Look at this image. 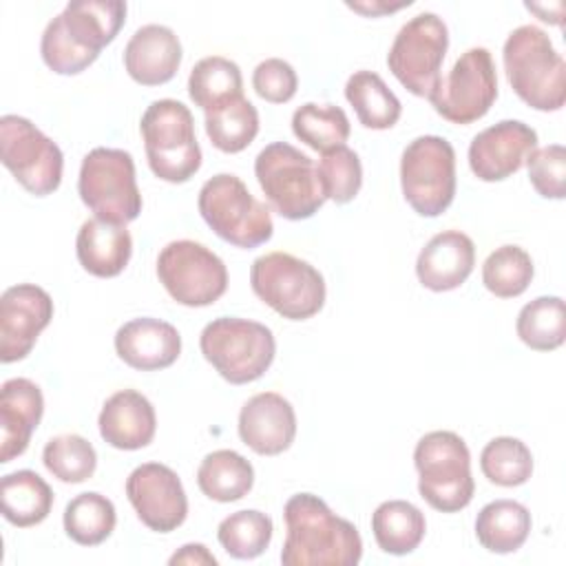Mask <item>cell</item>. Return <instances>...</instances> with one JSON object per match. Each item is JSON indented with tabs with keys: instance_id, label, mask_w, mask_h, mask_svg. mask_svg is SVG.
Listing matches in <instances>:
<instances>
[{
	"instance_id": "6da1fadb",
	"label": "cell",
	"mask_w": 566,
	"mask_h": 566,
	"mask_svg": "<svg viewBox=\"0 0 566 566\" xmlns=\"http://www.w3.org/2000/svg\"><path fill=\"white\" fill-rule=\"evenodd\" d=\"M287 535L281 551L283 566H356L363 557L358 528L338 517L314 493H296L283 509Z\"/></svg>"
},
{
	"instance_id": "7a4b0ae2",
	"label": "cell",
	"mask_w": 566,
	"mask_h": 566,
	"mask_svg": "<svg viewBox=\"0 0 566 566\" xmlns=\"http://www.w3.org/2000/svg\"><path fill=\"white\" fill-rule=\"evenodd\" d=\"M126 22L122 0H75L44 29L40 55L57 75H77L88 69L99 51L115 40Z\"/></svg>"
},
{
	"instance_id": "3957f363",
	"label": "cell",
	"mask_w": 566,
	"mask_h": 566,
	"mask_svg": "<svg viewBox=\"0 0 566 566\" xmlns=\"http://www.w3.org/2000/svg\"><path fill=\"white\" fill-rule=\"evenodd\" d=\"M502 62L515 95L535 111H559L566 102V64L546 31L535 24L513 29Z\"/></svg>"
},
{
	"instance_id": "277c9868",
	"label": "cell",
	"mask_w": 566,
	"mask_h": 566,
	"mask_svg": "<svg viewBox=\"0 0 566 566\" xmlns=\"http://www.w3.org/2000/svg\"><path fill=\"white\" fill-rule=\"evenodd\" d=\"M420 497L440 513H458L475 493L471 453L453 431H429L413 449Z\"/></svg>"
},
{
	"instance_id": "5b68a950",
	"label": "cell",
	"mask_w": 566,
	"mask_h": 566,
	"mask_svg": "<svg viewBox=\"0 0 566 566\" xmlns=\"http://www.w3.org/2000/svg\"><path fill=\"white\" fill-rule=\"evenodd\" d=\"M199 347L219 376L232 385L259 380L276 354L272 329L239 316L212 318L201 329Z\"/></svg>"
},
{
	"instance_id": "8992f818",
	"label": "cell",
	"mask_w": 566,
	"mask_h": 566,
	"mask_svg": "<svg viewBox=\"0 0 566 566\" xmlns=\"http://www.w3.org/2000/svg\"><path fill=\"white\" fill-rule=\"evenodd\" d=\"M139 130L155 177L168 184H184L201 168L195 119L186 104L168 97L150 102L142 115Z\"/></svg>"
},
{
	"instance_id": "52a82bcc",
	"label": "cell",
	"mask_w": 566,
	"mask_h": 566,
	"mask_svg": "<svg viewBox=\"0 0 566 566\" xmlns=\"http://www.w3.org/2000/svg\"><path fill=\"white\" fill-rule=\"evenodd\" d=\"M254 175L265 199L283 219H310L325 203L312 157L287 142L268 144L254 159Z\"/></svg>"
},
{
	"instance_id": "ba28073f",
	"label": "cell",
	"mask_w": 566,
	"mask_h": 566,
	"mask_svg": "<svg viewBox=\"0 0 566 566\" xmlns=\"http://www.w3.org/2000/svg\"><path fill=\"white\" fill-rule=\"evenodd\" d=\"M197 208L212 232L230 245L252 250L272 239L270 208L237 175L219 172L210 177L199 190Z\"/></svg>"
},
{
	"instance_id": "9c48e42d",
	"label": "cell",
	"mask_w": 566,
	"mask_h": 566,
	"mask_svg": "<svg viewBox=\"0 0 566 566\" xmlns=\"http://www.w3.org/2000/svg\"><path fill=\"white\" fill-rule=\"evenodd\" d=\"M252 292L287 321H307L325 305V279L290 252H268L252 261Z\"/></svg>"
},
{
	"instance_id": "30bf717a",
	"label": "cell",
	"mask_w": 566,
	"mask_h": 566,
	"mask_svg": "<svg viewBox=\"0 0 566 566\" xmlns=\"http://www.w3.org/2000/svg\"><path fill=\"white\" fill-rule=\"evenodd\" d=\"M77 192L97 217L117 226L135 221L142 212V195L135 179V161L128 150L97 146L80 166Z\"/></svg>"
},
{
	"instance_id": "8fae6325",
	"label": "cell",
	"mask_w": 566,
	"mask_h": 566,
	"mask_svg": "<svg viewBox=\"0 0 566 566\" xmlns=\"http://www.w3.org/2000/svg\"><path fill=\"white\" fill-rule=\"evenodd\" d=\"M405 201L420 217L442 214L455 197V150L438 135H420L400 157Z\"/></svg>"
},
{
	"instance_id": "7c38bea8",
	"label": "cell",
	"mask_w": 566,
	"mask_h": 566,
	"mask_svg": "<svg viewBox=\"0 0 566 566\" xmlns=\"http://www.w3.org/2000/svg\"><path fill=\"white\" fill-rule=\"evenodd\" d=\"M447 49L449 29L444 20L431 11H422L396 33L387 53V66L409 93L429 99L440 82Z\"/></svg>"
},
{
	"instance_id": "4fadbf2b",
	"label": "cell",
	"mask_w": 566,
	"mask_h": 566,
	"mask_svg": "<svg viewBox=\"0 0 566 566\" xmlns=\"http://www.w3.org/2000/svg\"><path fill=\"white\" fill-rule=\"evenodd\" d=\"M0 159L15 181L35 197H46L62 184L64 155L60 146L27 117H0Z\"/></svg>"
},
{
	"instance_id": "5bb4252c",
	"label": "cell",
	"mask_w": 566,
	"mask_h": 566,
	"mask_svg": "<svg viewBox=\"0 0 566 566\" xmlns=\"http://www.w3.org/2000/svg\"><path fill=\"white\" fill-rule=\"evenodd\" d=\"M157 276L164 290L186 307H206L228 290L226 263L203 243L179 239L161 248Z\"/></svg>"
},
{
	"instance_id": "9a60e30c",
	"label": "cell",
	"mask_w": 566,
	"mask_h": 566,
	"mask_svg": "<svg viewBox=\"0 0 566 566\" xmlns=\"http://www.w3.org/2000/svg\"><path fill=\"white\" fill-rule=\"evenodd\" d=\"M497 97V73L489 49L464 51L447 77H440L429 95L436 113L451 124H473L482 119Z\"/></svg>"
},
{
	"instance_id": "2e32d148",
	"label": "cell",
	"mask_w": 566,
	"mask_h": 566,
	"mask_svg": "<svg viewBox=\"0 0 566 566\" xmlns=\"http://www.w3.org/2000/svg\"><path fill=\"white\" fill-rule=\"evenodd\" d=\"M126 497L144 526L170 533L186 522L188 497L179 475L159 462H144L126 478Z\"/></svg>"
},
{
	"instance_id": "e0dca14e",
	"label": "cell",
	"mask_w": 566,
	"mask_h": 566,
	"mask_svg": "<svg viewBox=\"0 0 566 566\" xmlns=\"http://www.w3.org/2000/svg\"><path fill=\"white\" fill-rule=\"evenodd\" d=\"M51 318L53 298L46 290L33 283L7 287L0 296V360L27 358Z\"/></svg>"
},
{
	"instance_id": "ac0fdd59",
	"label": "cell",
	"mask_w": 566,
	"mask_h": 566,
	"mask_svg": "<svg viewBox=\"0 0 566 566\" xmlns=\"http://www.w3.org/2000/svg\"><path fill=\"white\" fill-rule=\"evenodd\" d=\"M537 148V133L520 119H502L480 130L469 144V168L480 181H504Z\"/></svg>"
},
{
	"instance_id": "d6986e66",
	"label": "cell",
	"mask_w": 566,
	"mask_h": 566,
	"mask_svg": "<svg viewBox=\"0 0 566 566\" xmlns=\"http://www.w3.org/2000/svg\"><path fill=\"white\" fill-rule=\"evenodd\" d=\"M239 438L259 455H279L296 438V413L287 398L261 391L248 398L239 411Z\"/></svg>"
},
{
	"instance_id": "ffe728a7",
	"label": "cell",
	"mask_w": 566,
	"mask_h": 566,
	"mask_svg": "<svg viewBox=\"0 0 566 566\" xmlns=\"http://www.w3.org/2000/svg\"><path fill=\"white\" fill-rule=\"evenodd\" d=\"M117 356L133 369L157 371L170 367L181 354V336L175 325L142 316L124 323L115 334Z\"/></svg>"
},
{
	"instance_id": "44dd1931",
	"label": "cell",
	"mask_w": 566,
	"mask_h": 566,
	"mask_svg": "<svg viewBox=\"0 0 566 566\" xmlns=\"http://www.w3.org/2000/svg\"><path fill=\"white\" fill-rule=\"evenodd\" d=\"M44 413L40 387L29 378H9L0 389V462L22 455Z\"/></svg>"
},
{
	"instance_id": "7402d4cb",
	"label": "cell",
	"mask_w": 566,
	"mask_h": 566,
	"mask_svg": "<svg viewBox=\"0 0 566 566\" xmlns=\"http://www.w3.org/2000/svg\"><path fill=\"white\" fill-rule=\"evenodd\" d=\"M179 64L181 42L170 27L144 24L126 42V73L142 86H159L170 82Z\"/></svg>"
},
{
	"instance_id": "603a6c76",
	"label": "cell",
	"mask_w": 566,
	"mask_h": 566,
	"mask_svg": "<svg viewBox=\"0 0 566 566\" xmlns=\"http://www.w3.org/2000/svg\"><path fill=\"white\" fill-rule=\"evenodd\" d=\"M475 265V245L460 230H442L433 234L420 250L416 274L422 287L431 292H449L460 287Z\"/></svg>"
},
{
	"instance_id": "cb8c5ba5",
	"label": "cell",
	"mask_w": 566,
	"mask_h": 566,
	"mask_svg": "<svg viewBox=\"0 0 566 566\" xmlns=\"http://www.w3.org/2000/svg\"><path fill=\"white\" fill-rule=\"evenodd\" d=\"M97 424L106 444L122 451H137L153 442L157 416L153 402L144 394L122 389L106 398Z\"/></svg>"
},
{
	"instance_id": "d4e9b609",
	"label": "cell",
	"mask_w": 566,
	"mask_h": 566,
	"mask_svg": "<svg viewBox=\"0 0 566 566\" xmlns=\"http://www.w3.org/2000/svg\"><path fill=\"white\" fill-rule=\"evenodd\" d=\"M80 265L99 279H111L124 272L133 254V237L126 226L104 219H86L75 239Z\"/></svg>"
},
{
	"instance_id": "484cf974",
	"label": "cell",
	"mask_w": 566,
	"mask_h": 566,
	"mask_svg": "<svg viewBox=\"0 0 566 566\" xmlns=\"http://www.w3.org/2000/svg\"><path fill=\"white\" fill-rule=\"evenodd\" d=\"M0 497L2 517L18 528L44 522L53 509L51 486L31 469L7 473L0 482Z\"/></svg>"
},
{
	"instance_id": "4316f807",
	"label": "cell",
	"mask_w": 566,
	"mask_h": 566,
	"mask_svg": "<svg viewBox=\"0 0 566 566\" xmlns=\"http://www.w3.org/2000/svg\"><path fill=\"white\" fill-rule=\"evenodd\" d=\"M531 513L515 500H493L484 504L475 517V537L497 555L515 553L524 546L531 533Z\"/></svg>"
},
{
	"instance_id": "83f0119b",
	"label": "cell",
	"mask_w": 566,
	"mask_h": 566,
	"mask_svg": "<svg viewBox=\"0 0 566 566\" xmlns=\"http://www.w3.org/2000/svg\"><path fill=\"white\" fill-rule=\"evenodd\" d=\"M427 531L422 511L407 500H387L371 515V533L380 551L389 555L413 553Z\"/></svg>"
},
{
	"instance_id": "f1b7e54d",
	"label": "cell",
	"mask_w": 566,
	"mask_h": 566,
	"mask_svg": "<svg viewBox=\"0 0 566 566\" xmlns=\"http://www.w3.org/2000/svg\"><path fill=\"white\" fill-rule=\"evenodd\" d=\"M197 484L201 493L214 502H237L250 493L254 484V469L241 453L232 449H217L201 460L197 469Z\"/></svg>"
},
{
	"instance_id": "f546056e",
	"label": "cell",
	"mask_w": 566,
	"mask_h": 566,
	"mask_svg": "<svg viewBox=\"0 0 566 566\" xmlns=\"http://www.w3.org/2000/svg\"><path fill=\"white\" fill-rule=\"evenodd\" d=\"M345 97L365 128L387 130L400 119V99L374 71H356L349 75L345 84Z\"/></svg>"
},
{
	"instance_id": "4dcf8cb0",
	"label": "cell",
	"mask_w": 566,
	"mask_h": 566,
	"mask_svg": "<svg viewBox=\"0 0 566 566\" xmlns=\"http://www.w3.org/2000/svg\"><path fill=\"white\" fill-rule=\"evenodd\" d=\"M188 95L203 113L243 95V75L237 62L223 55L199 60L188 77Z\"/></svg>"
},
{
	"instance_id": "1f68e13d",
	"label": "cell",
	"mask_w": 566,
	"mask_h": 566,
	"mask_svg": "<svg viewBox=\"0 0 566 566\" xmlns=\"http://www.w3.org/2000/svg\"><path fill=\"white\" fill-rule=\"evenodd\" d=\"M259 133V113L243 95L206 113V135L221 153L245 150Z\"/></svg>"
},
{
	"instance_id": "d6a6232c",
	"label": "cell",
	"mask_w": 566,
	"mask_h": 566,
	"mask_svg": "<svg viewBox=\"0 0 566 566\" xmlns=\"http://www.w3.org/2000/svg\"><path fill=\"white\" fill-rule=\"evenodd\" d=\"M517 338L535 352H553L566 338V307L562 296H537L526 303L515 321Z\"/></svg>"
},
{
	"instance_id": "836d02e7",
	"label": "cell",
	"mask_w": 566,
	"mask_h": 566,
	"mask_svg": "<svg viewBox=\"0 0 566 566\" xmlns=\"http://www.w3.org/2000/svg\"><path fill=\"white\" fill-rule=\"evenodd\" d=\"M64 531L80 546H97L111 537L117 524L115 504L97 493L86 491L75 495L64 509Z\"/></svg>"
},
{
	"instance_id": "e575fe53",
	"label": "cell",
	"mask_w": 566,
	"mask_h": 566,
	"mask_svg": "<svg viewBox=\"0 0 566 566\" xmlns=\"http://www.w3.org/2000/svg\"><path fill=\"white\" fill-rule=\"evenodd\" d=\"M292 133L305 146L325 153L347 142L352 126L345 111L336 104L307 102L292 115Z\"/></svg>"
},
{
	"instance_id": "d590c367",
	"label": "cell",
	"mask_w": 566,
	"mask_h": 566,
	"mask_svg": "<svg viewBox=\"0 0 566 566\" xmlns=\"http://www.w3.org/2000/svg\"><path fill=\"white\" fill-rule=\"evenodd\" d=\"M272 533L274 524L270 515L256 509H243L219 522L217 539L230 557L254 559L265 553L272 542Z\"/></svg>"
},
{
	"instance_id": "8d00e7d4",
	"label": "cell",
	"mask_w": 566,
	"mask_h": 566,
	"mask_svg": "<svg viewBox=\"0 0 566 566\" xmlns=\"http://www.w3.org/2000/svg\"><path fill=\"white\" fill-rule=\"evenodd\" d=\"M533 274V259L520 245H500L482 263V283L497 298H515L524 294Z\"/></svg>"
},
{
	"instance_id": "74e56055",
	"label": "cell",
	"mask_w": 566,
	"mask_h": 566,
	"mask_svg": "<svg viewBox=\"0 0 566 566\" xmlns=\"http://www.w3.org/2000/svg\"><path fill=\"white\" fill-rule=\"evenodd\" d=\"M480 469L491 484L520 486L533 475V453L520 438L500 436L482 449Z\"/></svg>"
},
{
	"instance_id": "f35d334b",
	"label": "cell",
	"mask_w": 566,
	"mask_h": 566,
	"mask_svg": "<svg viewBox=\"0 0 566 566\" xmlns=\"http://www.w3.org/2000/svg\"><path fill=\"white\" fill-rule=\"evenodd\" d=\"M42 462L60 482L80 484L95 473L97 453L86 438L77 433H62L44 444Z\"/></svg>"
},
{
	"instance_id": "ab89813d",
	"label": "cell",
	"mask_w": 566,
	"mask_h": 566,
	"mask_svg": "<svg viewBox=\"0 0 566 566\" xmlns=\"http://www.w3.org/2000/svg\"><path fill=\"white\" fill-rule=\"evenodd\" d=\"M316 172L325 199L336 203H349L363 186V164L345 144L321 153Z\"/></svg>"
},
{
	"instance_id": "60d3db41",
	"label": "cell",
	"mask_w": 566,
	"mask_h": 566,
	"mask_svg": "<svg viewBox=\"0 0 566 566\" xmlns=\"http://www.w3.org/2000/svg\"><path fill=\"white\" fill-rule=\"evenodd\" d=\"M528 179L537 195L544 199H564L566 195V148L562 144H548L535 148L528 159Z\"/></svg>"
},
{
	"instance_id": "b9f144b4",
	"label": "cell",
	"mask_w": 566,
	"mask_h": 566,
	"mask_svg": "<svg viewBox=\"0 0 566 566\" xmlns=\"http://www.w3.org/2000/svg\"><path fill=\"white\" fill-rule=\"evenodd\" d=\"M252 86L261 99L270 104H285L296 95L298 77L290 62L281 57H268L256 64L252 73Z\"/></svg>"
},
{
	"instance_id": "7bdbcfd3",
	"label": "cell",
	"mask_w": 566,
	"mask_h": 566,
	"mask_svg": "<svg viewBox=\"0 0 566 566\" xmlns=\"http://www.w3.org/2000/svg\"><path fill=\"white\" fill-rule=\"evenodd\" d=\"M175 564H195V566H217V557L203 544H184L170 559Z\"/></svg>"
},
{
	"instance_id": "ee69618b",
	"label": "cell",
	"mask_w": 566,
	"mask_h": 566,
	"mask_svg": "<svg viewBox=\"0 0 566 566\" xmlns=\"http://www.w3.org/2000/svg\"><path fill=\"white\" fill-rule=\"evenodd\" d=\"M411 2H398V4H391V2H382V0H371V2H347L349 9L367 15V18H376V15H382V13H394V11H400L405 7H409Z\"/></svg>"
}]
</instances>
